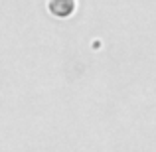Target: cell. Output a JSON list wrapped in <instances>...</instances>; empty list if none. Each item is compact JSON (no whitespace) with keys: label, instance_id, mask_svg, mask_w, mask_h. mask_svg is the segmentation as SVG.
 I'll use <instances>...</instances> for the list:
<instances>
[{"label":"cell","instance_id":"6da1fadb","mask_svg":"<svg viewBox=\"0 0 156 152\" xmlns=\"http://www.w3.org/2000/svg\"><path fill=\"white\" fill-rule=\"evenodd\" d=\"M77 2L75 0H48V10L55 18H69L75 12Z\"/></svg>","mask_w":156,"mask_h":152}]
</instances>
